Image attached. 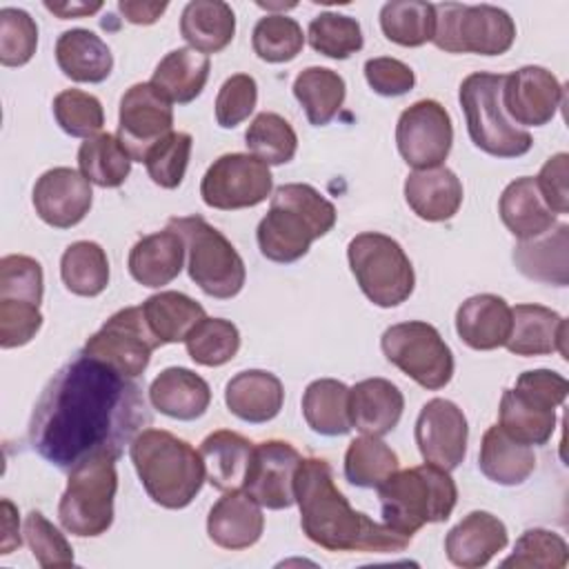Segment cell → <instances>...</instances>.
<instances>
[{"label":"cell","mask_w":569,"mask_h":569,"mask_svg":"<svg viewBox=\"0 0 569 569\" xmlns=\"http://www.w3.org/2000/svg\"><path fill=\"white\" fill-rule=\"evenodd\" d=\"M436 27L431 42L447 53L502 56L516 40L513 18L493 4H433Z\"/></svg>","instance_id":"obj_11"},{"label":"cell","mask_w":569,"mask_h":569,"mask_svg":"<svg viewBox=\"0 0 569 569\" xmlns=\"http://www.w3.org/2000/svg\"><path fill=\"white\" fill-rule=\"evenodd\" d=\"M184 240L173 229L142 236L129 251L127 267L142 287H164L178 278L184 267Z\"/></svg>","instance_id":"obj_27"},{"label":"cell","mask_w":569,"mask_h":569,"mask_svg":"<svg viewBox=\"0 0 569 569\" xmlns=\"http://www.w3.org/2000/svg\"><path fill=\"white\" fill-rule=\"evenodd\" d=\"M405 200L418 218L442 222L458 213L462 204V182L447 167L416 169L405 180Z\"/></svg>","instance_id":"obj_28"},{"label":"cell","mask_w":569,"mask_h":569,"mask_svg":"<svg viewBox=\"0 0 569 569\" xmlns=\"http://www.w3.org/2000/svg\"><path fill=\"white\" fill-rule=\"evenodd\" d=\"M480 471L496 485H522L536 469V453L529 445L513 440L500 425H491L480 442Z\"/></svg>","instance_id":"obj_33"},{"label":"cell","mask_w":569,"mask_h":569,"mask_svg":"<svg viewBox=\"0 0 569 569\" xmlns=\"http://www.w3.org/2000/svg\"><path fill=\"white\" fill-rule=\"evenodd\" d=\"M456 331L476 351L505 347L511 333V307L496 293L471 296L456 311Z\"/></svg>","instance_id":"obj_25"},{"label":"cell","mask_w":569,"mask_h":569,"mask_svg":"<svg viewBox=\"0 0 569 569\" xmlns=\"http://www.w3.org/2000/svg\"><path fill=\"white\" fill-rule=\"evenodd\" d=\"M302 456L284 440L253 445L242 489L267 509H289L296 502V469Z\"/></svg>","instance_id":"obj_17"},{"label":"cell","mask_w":569,"mask_h":569,"mask_svg":"<svg viewBox=\"0 0 569 569\" xmlns=\"http://www.w3.org/2000/svg\"><path fill=\"white\" fill-rule=\"evenodd\" d=\"M513 264L531 280L567 287L569 282V224L560 222L547 233L520 240L513 249Z\"/></svg>","instance_id":"obj_30"},{"label":"cell","mask_w":569,"mask_h":569,"mask_svg":"<svg viewBox=\"0 0 569 569\" xmlns=\"http://www.w3.org/2000/svg\"><path fill=\"white\" fill-rule=\"evenodd\" d=\"M53 116L60 129L73 138H91L104 124L100 100L82 89L60 91L53 98Z\"/></svg>","instance_id":"obj_49"},{"label":"cell","mask_w":569,"mask_h":569,"mask_svg":"<svg viewBox=\"0 0 569 569\" xmlns=\"http://www.w3.org/2000/svg\"><path fill=\"white\" fill-rule=\"evenodd\" d=\"M42 327L40 305L0 300V347L13 349L31 342Z\"/></svg>","instance_id":"obj_55"},{"label":"cell","mask_w":569,"mask_h":569,"mask_svg":"<svg viewBox=\"0 0 569 569\" xmlns=\"http://www.w3.org/2000/svg\"><path fill=\"white\" fill-rule=\"evenodd\" d=\"M467 438V418L456 402L431 398L422 405L416 420V445L425 462L453 471L465 460Z\"/></svg>","instance_id":"obj_19"},{"label":"cell","mask_w":569,"mask_h":569,"mask_svg":"<svg viewBox=\"0 0 569 569\" xmlns=\"http://www.w3.org/2000/svg\"><path fill=\"white\" fill-rule=\"evenodd\" d=\"M502 73H469L458 91L471 142L493 158L525 156L533 138L516 127L502 109Z\"/></svg>","instance_id":"obj_6"},{"label":"cell","mask_w":569,"mask_h":569,"mask_svg":"<svg viewBox=\"0 0 569 569\" xmlns=\"http://www.w3.org/2000/svg\"><path fill=\"white\" fill-rule=\"evenodd\" d=\"M498 211L509 233L518 240L538 238L556 227V213L545 204L531 176L516 178L505 187Z\"/></svg>","instance_id":"obj_31"},{"label":"cell","mask_w":569,"mask_h":569,"mask_svg":"<svg viewBox=\"0 0 569 569\" xmlns=\"http://www.w3.org/2000/svg\"><path fill=\"white\" fill-rule=\"evenodd\" d=\"M307 38L313 51L333 60H347L349 56L358 53L365 44L360 22L351 16L336 11L318 13L309 22Z\"/></svg>","instance_id":"obj_46"},{"label":"cell","mask_w":569,"mask_h":569,"mask_svg":"<svg viewBox=\"0 0 569 569\" xmlns=\"http://www.w3.org/2000/svg\"><path fill=\"white\" fill-rule=\"evenodd\" d=\"M293 96L302 104L307 120L316 127L329 124L340 111L347 84L345 78L327 67H307L293 80Z\"/></svg>","instance_id":"obj_39"},{"label":"cell","mask_w":569,"mask_h":569,"mask_svg":"<svg viewBox=\"0 0 569 569\" xmlns=\"http://www.w3.org/2000/svg\"><path fill=\"white\" fill-rule=\"evenodd\" d=\"M236 33V13L222 0H191L180 16V36L191 49L209 56L222 51Z\"/></svg>","instance_id":"obj_34"},{"label":"cell","mask_w":569,"mask_h":569,"mask_svg":"<svg viewBox=\"0 0 569 569\" xmlns=\"http://www.w3.org/2000/svg\"><path fill=\"white\" fill-rule=\"evenodd\" d=\"M149 422L133 378L80 351L44 385L29 420V445L49 465L71 471L96 453L120 458Z\"/></svg>","instance_id":"obj_1"},{"label":"cell","mask_w":569,"mask_h":569,"mask_svg":"<svg viewBox=\"0 0 569 569\" xmlns=\"http://www.w3.org/2000/svg\"><path fill=\"white\" fill-rule=\"evenodd\" d=\"M171 102L151 84L138 82L120 98L118 140L133 162H142L147 151L173 129Z\"/></svg>","instance_id":"obj_16"},{"label":"cell","mask_w":569,"mask_h":569,"mask_svg":"<svg viewBox=\"0 0 569 569\" xmlns=\"http://www.w3.org/2000/svg\"><path fill=\"white\" fill-rule=\"evenodd\" d=\"M258 102V84L249 73L227 78L216 96V120L222 129H233L244 122Z\"/></svg>","instance_id":"obj_54"},{"label":"cell","mask_w":569,"mask_h":569,"mask_svg":"<svg viewBox=\"0 0 569 569\" xmlns=\"http://www.w3.org/2000/svg\"><path fill=\"white\" fill-rule=\"evenodd\" d=\"M149 402L176 420H196L211 405V389L202 376L187 367H167L149 385Z\"/></svg>","instance_id":"obj_29"},{"label":"cell","mask_w":569,"mask_h":569,"mask_svg":"<svg viewBox=\"0 0 569 569\" xmlns=\"http://www.w3.org/2000/svg\"><path fill=\"white\" fill-rule=\"evenodd\" d=\"M509 542L505 522L489 511L467 513L445 538L449 562L462 569L485 567Z\"/></svg>","instance_id":"obj_22"},{"label":"cell","mask_w":569,"mask_h":569,"mask_svg":"<svg viewBox=\"0 0 569 569\" xmlns=\"http://www.w3.org/2000/svg\"><path fill=\"white\" fill-rule=\"evenodd\" d=\"M167 2H136V0H120L118 9L131 24H153L164 11Z\"/></svg>","instance_id":"obj_58"},{"label":"cell","mask_w":569,"mask_h":569,"mask_svg":"<svg viewBox=\"0 0 569 569\" xmlns=\"http://www.w3.org/2000/svg\"><path fill=\"white\" fill-rule=\"evenodd\" d=\"M336 207L311 184L289 182L273 191L267 216L258 222L260 253L271 262H296L307 256L313 240L336 224Z\"/></svg>","instance_id":"obj_3"},{"label":"cell","mask_w":569,"mask_h":569,"mask_svg":"<svg viewBox=\"0 0 569 569\" xmlns=\"http://www.w3.org/2000/svg\"><path fill=\"white\" fill-rule=\"evenodd\" d=\"M129 456L147 496L164 509H182L200 493L207 469L200 451L164 429H142Z\"/></svg>","instance_id":"obj_4"},{"label":"cell","mask_w":569,"mask_h":569,"mask_svg":"<svg viewBox=\"0 0 569 569\" xmlns=\"http://www.w3.org/2000/svg\"><path fill=\"white\" fill-rule=\"evenodd\" d=\"M396 144L413 171L442 167L453 144L449 111L438 100L413 102L398 118Z\"/></svg>","instance_id":"obj_15"},{"label":"cell","mask_w":569,"mask_h":569,"mask_svg":"<svg viewBox=\"0 0 569 569\" xmlns=\"http://www.w3.org/2000/svg\"><path fill=\"white\" fill-rule=\"evenodd\" d=\"M569 562L565 538L549 529H527L513 547V553L502 560V567H542L562 569Z\"/></svg>","instance_id":"obj_50"},{"label":"cell","mask_w":569,"mask_h":569,"mask_svg":"<svg viewBox=\"0 0 569 569\" xmlns=\"http://www.w3.org/2000/svg\"><path fill=\"white\" fill-rule=\"evenodd\" d=\"M253 53L264 62H289L305 47L302 27L284 13H267L260 18L251 33Z\"/></svg>","instance_id":"obj_47"},{"label":"cell","mask_w":569,"mask_h":569,"mask_svg":"<svg viewBox=\"0 0 569 569\" xmlns=\"http://www.w3.org/2000/svg\"><path fill=\"white\" fill-rule=\"evenodd\" d=\"M505 347L516 356H549L558 351L567 358V320L542 305H516L511 309V333Z\"/></svg>","instance_id":"obj_23"},{"label":"cell","mask_w":569,"mask_h":569,"mask_svg":"<svg viewBox=\"0 0 569 569\" xmlns=\"http://www.w3.org/2000/svg\"><path fill=\"white\" fill-rule=\"evenodd\" d=\"M193 138L187 131H171L158 140L144 156V167L149 178L162 189H176L189 164Z\"/></svg>","instance_id":"obj_48"},{"label":"cell","mask_w":569,"mask_h":569,"mask_svg":"<svg viewBox=\"0 0 569 569\" xmlns=\"http://www.w3.org/2000/svg\"><path fill=\"white\" fill-rule=\"evenodd\" d=\"M142 313L162 342H184L189 331L204 318V307L180 291H160L142 302Z\"/></svg>","instance_id":"obj_38"},{"label":"cell","mask_w":569,"mask_h":569,"mask_svg":"<svg viewBox=\"0 0 569 569\" xmlns=\"http://www.w3.org/2000/svg\"><path fill=\"white\" fill-rule=\"evenodd\" d=\"M565 91L558 78L538 64L520 67L502 80V109L513 124L542 127L553 120Z\"/></svg>","instance_id":"obj_18"},{"label":"cell","mask_w":569,"mask_h":569,"mask_svg":"<svg viewBox=\"0 0 569 569\" xmlns=\"http://www.w3.org/2000/svg\"><path fill=\"white\" fill-rule=\"evenodd\" d=\"M116 460L109 453H96L69 471L67 489L58 505V520L64 531L96 538L111 527L118 491Z\"/></svg>","instance_id":"obj_9"},{"label":"cell","mask_w":569,"mask_h":569,"mask_svg":"<svg viewBox=\"0 0 569 569\" xmlns=\"http://www.w3.org/2000/svg\"><path fill=\"white\" fill-rule=\"evenodd\" d=\"M44 7L62 20L84 18L102 9V2H44Z\"/></svg>","instance_id":"obj_60"},{"label":"cell","mask_w":569,"mask_h":569,"mask_svg":"<svg viewBox=\"0 0 569 569\" xmlns=\"http://www.w3.org/2000/svg\"><path fill=\"white\" fill-rule=\"evenodd\" d=\"M567 176H569V156L565 151L551 156L540 173L533 178L536 187L545 200V204L553 213H567L569 211V187H567Z\"/></svg>","instance_id":"obj_57"},{"label":"cell","mask_w":569,"mask_h":569,"mask_svg":"<svg viewBox=\"0 0 569 569\" xmlns=\"http://www.w3.org/2000/svg\"><path fill=\"white\" fill-rule=\"evenodd\" d=\"M365 78L378 96H387V98L405 96L416 84L413 69L402 60L387 58V56L369 58L365 62Z\"/></svg>","instance_id":"obj_56"},{"label":"cell","mask_w":569,"mask_h":569,"mask_svg":"<svg viewBox=\"0 0 569 569\" xmlns=\"http://www.w3.org/2000/svg\"><path fill=\"white\" fill-rule=\"evenodd\" d=\"M160 345L144 320L142 307H124L87 338L82 351L122 376L138 378Z\"/></svg>","instance_id":"obj_13"},{"label":"cell","mask_w":569,"mask_h":569,"mask_svg":"<svg viewBox=\"0 0 569 569\" xmlns=\"http://www.w3.org/2000/svg\"><path fill=\"white\" fill-rule=\"evenodd\" d=\"M302 416L320 436H345L351 427L349 387L333 378H318L302 393Z\"/></svg>","instance_id":"obj_37"},{"label":"cell","mask_w":569,"mask_h":569,"mask_svg":"<svg viewBox=\"0 0 569 569\" xmlns=\"http://www.w3.org/2000/svg\"><path fill=\"white\" fill-rule=\"evenodd\" d=\"M296 502L302 533L327 551L396 553L411 538L396 533L385 522L356 511L333 482V471L322 458H302L296 469Z\"/></svg>","instance_id":"obj_2"},{"label":"cell","mask_w":569,"mask_h":569,"mask_svg":"<svg viewBox=\"0 0 569 569\" xmlns=\"http://www.w3.org/2000/svg\"><path fill=\"white\" fill-rule=\"evenodd\" d=\"M405 396L387 378H367L349 389L351 427L365 436L382 438L396 429L402 418Z\"/></svg>","instance_id":"obj_24"},{"label":"cell","mask_w":569,"mask_h":569,"mask_svg":"<svg viewBox=\"0 0 569 569\" xmlns=\"http://www.w3.org/2000/svg\"><path fill=\"white\" fill-rule=\"evenodd\" d=\"M436 9L431 2L391 0L380 9V29L400 47H422L433 38Z\"/></svg>","instance_id":"obj_43"},{"label":"cell","mask_w":569,"mask_h":569,"mask_svg":"<svg viewBox=\"0 0 569 569\" xmlns=\"http://www.w3.org/2000/svg\"><path fill=\"white\" fill-rule=\"evenodd\" d=\"M209 56L191 49V47H180L169 51L158 67L153 69L151 84L169 100L178 104H189L196 100L207 80H209Z\"/></svg>","instance_id":"obj_35"},{"label":"cell","mask_w":569,"mask_h":569,"mask_svg":"<svg viewBox=\"0 0 569 569\" xmlns=\"http://www.w3.org/2000/svg\"><path fill=\"white\" fill-rule=\"evenodd\" d=\"M173 229L187 249L189 278L211 298L229 300L244 287L247 269L236 247L200 216L169 218Z\"/></svg>","instance_id":"obj_8"},{"label":"cell","mask_w":569,"mask_h":569,"mask_svg":"<svg viewBox=\"0 0 569 569\" xmlns=\"http://www.w3.org/2000/svg\"><path fill=\"white\" fill-rule=\"evenodd\" d=\"M131 162L129 151L113 133H96L78 149L80 173L102 189L120 187L131 173Z\"/></svg>","instance_id":"obj_41"},{"label":"cell","mask_w":569,"mask_h":569,"mask_svg":"<svg viewBox=\"0 0 569 569\" xmlns=\"http://www.w3.org/2000/svg\"><path fill=\"white\" fill-rule=\"evenodd\" d=\"M24 540L40 567L51 569L73 565V549L64 533H60V529H56L36 509L29 511V516L24 518Z\"/></svg>","instance_id":"obj_53"},{"label":"cell","mask_w":569,"mask_h":569,"mask_svg":"<svg viewBox=\"0 0 569 569\" xmlns=\"http://www.w3.org/2000/svg\"><path fill=\"white\" fill-rule=\"evenodd\" d=\"M380 347L393 367L429 391L442 389L453 376V353L429 322L409 320L391 325L385 329Z\"/></svg>","instance_id":"obj_12"},{"label":"cell","mask_w":569,"mask_h":569,"mask_svg":"<svg viewBox=\"0 0 569 569\" xmlns=\"http://www.w3.org/2000/svg\"><path fill=\"white\" fill-rule=\"evenodd\" d=\"M91 202V182L71 167H53L33 184V209L42 222L56 229H71L82 222Z\"/></svg>","instance_id":"obj_20"},{"label":"cell","mask_w":569,"mask_h":569,"mask_svg":"<svg viewBox=\"0 0 569 569\" xmlns=\"http://www.w3.org/2000/svg\"><path fill=\"white\" fill-rule=\"evenodd\" d=\"M347 260L360 291L382 309L402 305L416 287L409 256L398 240L378 231H362L347 244Z\"/></svg>","instance_id":"obj_10"},{"label":"cell","mask_w":569,"mask_h":569,"mask_svg":"<svg viewBox=\"0 0 569 569\" xmlns=\"http://www.w3.org/2000/svg\"><path fill=\"white\" fill-rule=\"evenodd\" d=\"M273 189L269 164L251 153H224L204 171L200 196L207 207L233 211L264 202Z\"/></svg>","instance_id":"obj_14"},{"label":"cell","mask_w":569,"mask_h":569,"mask_svg":"<svg viewBox=\"0 0 569 569\" xmlns=\"http://www.w3.org/2000/svg\"><path fill=\"white\" fill-rule=\"evenodd\" d=\"M398 453L376 436H360L349 442L345 453V478L360 489L380 487L398 471Z\"/></svg>","instance_id":"obj_42"},{"label":"cell","mask_w":569,"mask_h":569,"mask_svg":"<svg viewBox=\"0 0 569 569\" xmlns=\"http://www.w3.org/2000/svg\"><path fill=\"white\" fill-rule=\"evenodd\" d=\"M44 293L42 267L36 258L9 253L0 260V300L40 305Z\"/></svg>","instance_id":"obj_52"},{"label":"cell","mask_w":569,"mask_h":569,"mask_svg":"<svg viewBox=\"0 0 569 569\" xmlns=\"http://www.w3.org/2000/svg\"><path fill=\"white\" fill-rule=\"evenodd\" d=\"M22 545V538L18 533V509L9 498H2V540H0V553L7 556L13 549Z\"/></svg>","instance_id":"obj_59"},{"label":"cell","mask_w":569,"mask_h":569,"mask_svg":"<svg viewBox=\"0 0 569 569\" xmlns=\"http://www.w3.org/2000/svg\"><path fill=\"white\" fill-rule=\"evenodd\" d=\"M244 144L251 156L260 158L264 164H287L298 151V136L282 116L262 111L251 120Z\"/></svg>","instance_id":"obj_45"},{"label":"cell","mask_w":569,"mask_h":569,"mask_svg":"<svg viewBox=\"0 0 569 569\" xmlns=\"http://www.w3.org/2000/svg\"><path fill=\"white\" fill-rule=\"evenodd\" d=\"M38 47V24L16 7L0 9V62L4 67L27 64Z\"/></svg>","instance_id":"obj_51"},{"label":"cell","mask_w":569,"mask_h":569,"mask_svg":"<svg viewBox=\"0 0 569 569\" xmlns=\"http://www.w3.org/2000/svg\"><path fill=\"white\" fill-rule=\"evenodd\" d=\"M284 402V387L280 378L264 369H247L236 373L224 387L227 409L251 425L273 420Z\"/></svg>","instance_id":"obj_26"},{"label":"cell","mask_w":569,"mask_h":569,"mask_svg":"<svg viewBox=\"0 0 569 569\" xmlns=\"http://www.w3.org/2000/svg\"><path fill=\"white\" fill-rule=\"evenodd\" d=\"M60 278L76 296H100L109 284V258L104 249L93 240L71 242L60 258Z\"/></svg>","instance_id":"obj_40"},{"label":"cell","mask_w":569,"mask_h":569,"mask_svg":"<svg viewBox=\"0 0 569 569\" xmlns=\"http://www.w3.org/2000/svg\"><path fill=\"white\" fill-rule=\"evenodd\" d=\"M376 489L382 522L407 538H413L425 525L445 522L458 500V487L449 471L431 462L393 471Z\"/></svg>","instance_id":"obj_5"},{"label":"cell","mask_w":569,"mask_h":569,"mask_svg":"<svg viewBox=\"0 0 569 569\" xmlns=\"http://www.w3.org/2000/svg\"><path fill=\"white\" fill-rule=\"evenodd\" d=\"M569 382L551 369H531L518 376L513 389H505L498 425L522 445H547L556 429V407L567 398Z\"/></svg>","instance_id":"obj_7"},{"label":"cell","mask_w":569,"mask_h":569,"mask_svg":"<svg viewBox=\"0 0 569 569\" xmlns=\"http://www.w3.org/2000/svg\"><path fill=\"white\" fill-rule=\"evenodd\" d=\"M56 62L73 82H102L111 76L113 56L107 42L89 29H69L56 42Z\"/></svg>","instance_id":"obj_32"},{"label":"cell","mask_w":569,"mask_h":569,"mask_svg":"<svg viewBox=\"0 0 569 569\" xmlns=\"http://www.w3.org/2000/svg\"><path fill=\"white\" fill-rule=\"evenodd\" d=\"M187 353L196 365L222 367L236 358L240 349V331L231 320L202 318L184 340Z\"/></svg>","instance_id":"obj_44"},{"label":"cell","mask_w":569,"mask_h":569,"mask_svg":"<svg viewBox=\"0 0 569 569\" xmlns=\"http://www.w3.org/2000/svg\"><path fill=\"white\" fill-rule=\"evenodd\" d=\"M251 451L253 442L236 431L218 429L209 433L200 445V456L204 460L209 485L218 491L242 489Z\"/></svg>","instance_id":"obj_36"},{"label":"cell","mask_w":569,"mask_h":569,"mask_svg":"<svg viewBox=\"0 0 569 569\" xmlns=\"http://www.w3.org/2000/svg\"><path fill=\"white\" fill-rule=\"evenodd\" d=\"M262 529V509L244 489L224 491L207 516V533L211 542L229 551L253 547L260 540Z\"/></svg>","instance_id":"obj_21"}]
</instances>
